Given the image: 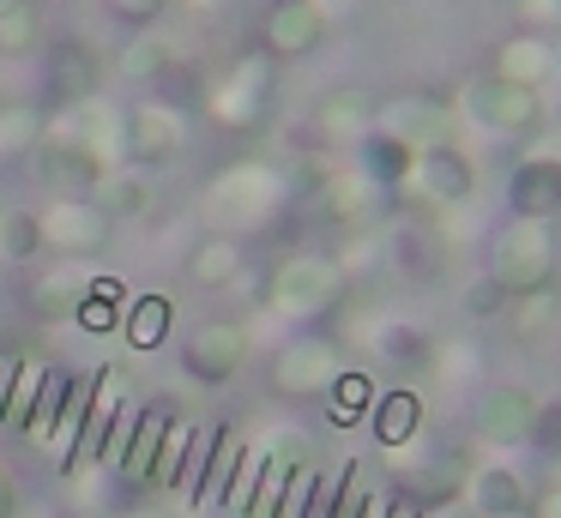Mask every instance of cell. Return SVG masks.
Masks as SVG:
<instances>
[{"mask_svg":"<svg viewBox=\"0 0 561 518\" xmlns=\"http://www.w3.org/2000/svg\"><path fill=\"white\" fill-rule=\"evenodd\" d=\"M483 277L507 301L531 296V289H549L556 284V229L537 223V217H513V223H501L495 241H489V272Z\"/></svg>","mask_w":561,"mask_h":518,"instance_id":"1","label":"cell"},{"mask_svg":"<svg viewBox=\"0 0 561 518\" xmlns=\"http://www.w3.org/2000/svg\"><path fill=\"white\" fill-rule=\"evenodd\" d=\"M339 301H344V265L327 260V253H290L266 277V308L278 320H320Z\"/></svg>","mask_w":561,"mask_h":518,"instance_id":"2","label":"cell"},{"mask_svg":"<svg viewBox=\"0 0 561 518\" xmlns=\"http://www.w3.org/2000/svg\"><path fill=\"white\" fill-rule=\"evenodd\" d=\"M459 108H465L471 127L501 133V139H525V133H537L543 115H549L537 84H513V79H501V72H477V79H465Z\"/></svg>","mask_w":561,"mask_h":518,"instance_id":"3","label":"cell"},{"mask_svg":"<svg viewBox=\"0 0 561 518\" xmlns=\"http://www.w3.org/2000/svg\"><path fill=\"white\" fill-rule=\"evenodd\" d=\"M284 199H290V175L272 163H230L206 187V211L224 217V223H248V229L272 223L284 211Z\"/></svg>","mask_w":561,"mask_h":518,"instance_id":"4","label":"cell"},{"mask_svg":"<svg viewBox=\"0 0 561 518\" xmlns=\"http://www.w3.org/2000/svg\"><path fill=\"white\" fill-rule=\"evenodd\" d=\"M206 103H211V115H218V127L260 133L266 115L278 108V60L272 55H242L230 72H224V84H211Z\"/></svg>","mask_w":561,"mask_h":518,"instance_id":"5","label":"cell"},{"mask_svg":"<svg viewBox=\"0 0 561 518\" xmlns=\"http://www.w3.org/2000/svg\"><path fill=\"white\" fill-rule=\"evenodd\" d=\"M344 368H351V361H344V344H339V337L302 332V337H290V344L272 349L266 385H272L278 398H327L332 380H339Z\"/></svg>","mask_w":561,"mask_h":518,"instance_id":"6","label":"cell"},{"mask_svg":"<svg viewBox=\"0 0 561 518\" xmlns=\"http://www.w3.org/2000/svg\"><path fill=\"white\" fill-rule=\"evenodd\" d=\"M43 55V108L67 115V108H85L91 96H103V60L85 36H49Z\"/></svg>","mask_w":561,"mask_h":518,"instance_id":"7","label":"cell"},{"mask_svg":"<svg viewBox=\"0 0 561 518\" xmlns=\"http://www.w3.org/2000/svg\"><path fill=\"white\" fill-rule=\"evenodd\" d=\"M134 416H139V404L127 398L122 373H98V380H91V404H85V428H79L73 470L79 464H115V452H122L127 434H134Z\"/></svg>","mask_w":561,"mask_h":518,"instance_id":"8","label":"cell"},{"mask_svg":"<svg viewBox=\"0 0 561 518\" xmlns=\"http://www.w3.org/2000/svg\"><path fill=\"white\" fill-rule=\"evenodd\" d=\"M98 175H103V157L91 151L67 120L49 115V133H43V145H37V181L55 199H85V193L98 187Z\"/></svg>","mask_w":561,"mask_h":518,"instance_id":"9","label":"cell"},{"mask_svg":"<svg viewBox=\"0 0 561 518\" xmlns=\"http://www.w3.org/2000/svg\"><path fill=\"white\" fill-rule=\"evenodd\" d=\"M187 151V115L170 103H139L127 108V169H146V175H158V169H175Z\"/></svg>","mask_w":561,"mask_h":518,"instance_id":"10","label":"cell"},{"mask_svg":"<svg viewBox=\"0 0 561 518\" xmlns=\"http://www.w3.org/2000/svg\"><path fill=\"white\" fill-rule=\"evenodd\" d=\"M242 361H248V325L236 320H206L182 344V373L199 385H230L242 373Z\"/></svg>","mask_w":561,"mask_h":518,"instance_id":"11","label":"cell"},{"mask_svg":"<svg viewBox=\"0 0 561 518\" xmlns=\"http://www.w3.org/2000/svg\"><path fill=\"white\" fill-rule=\"evenodd\" d=\"M375 127L392 133V139H404L411 151H428V145H447L453 139V108L440 103L435 91H399V96L380 103Z\"/></svg>","mask_w":561,"mask_h":518,"instance_id":"12","label":"cell"},{"mask_svg":"<svg viewBox=\"0 0 561 518\" xmlns=\"http://www.w3.org/2000/svg\"><path fill=\"white\" fill-rule=\"evenodd\" d=\"M37 223H43V248L67 253V260H98L115 235V223L91 199H55Z\"/></svg>","mask_w":561,"mask_h":518,"instance_id":"13","label":"cell"},{"mask_svg":"<svg viewBox=\"0 0 561 518\" xmlns=\"http://www.w3.org/2000/svg\"><path fill=\"white\" fill-rule=\"evenodd\" d=\"M260 43L272 60H302L327 43V7L320 0H272L260 19Z\"/></svg>","mask_w":561,"mask_h":518,"instance_id":"14","label":"cell"},{"mask_svg":"<svg viewBox=\"0 0 561 518\" xmlns=\"http://www.w3.org/2000/svg\"><path fill=\"white\" fill-rule=\"evenodd\" d=\"M531 416H537V398L525 392V385L501 380V385H483V398H477V410H471V428H477V440H489V446H525Z\"/></svg>","mask_w":561,"mask_h":518,"instance_id":"15","label":"cell"},{"mask_svg":"<svg viewBox=\"0 0 561 518\" xmlns=\"http://www.w3.org/2000/svg\"><path fill=\"white\" fill-rule=\"evenodd\" d=\"M170 422H175V410L163 404H139V416H134V434H127V446L115 452V476L122 482H158V464H163V440H170Z\"/></svg>","mask_w":561,"mask_h":518,"instance_id":"16","label":"cell"},{"mask_svg":"<svg viewBox=\"0 0 561 518\" xmlns=\"http://www.w3.org/2000/svg\"><path fill=\"white\" fill-rule=\"evenodd\" d=\"M507 211L556 223L561 217V157H519L507 175Z\"/></svg>","mask_w":561,"mask_h":518,"instance_id":"17","label":"cell"},{"mask_svg":"<svg viewBox=\"0 0 561 518\" xmlns=\"http://www.w3.org/2000/svg\"><path fill=\"white\" fill-rule=\"evenodd\" d=\"M416 187H423L428 205H465L477 193V163L459 151V145H428V151H416Z\"/></svg>","mask_w":561,"mask_h":518,"instance_id":"18","label":"cell"},{"mask_svg":"<svg viewBox=\"0 0 561 518\" xmlns=\"http://www.w3.org/2000/svg\"><path fill=\"white\" fill-rule=\"evenodd\" d=\"M375 115H380V96L368 91V84H332V91H320L314 96V133L320 139H363L368 127H375Z\"/></svg>","mask_w":561,"mask_h":518,"instance_id":"19","label":"cell"},{"mask_svg":"<svg viewBox=\"0 0 561 518\" xmlns=\"http://www.w3.org/2000/svg\"><path fill=\"white\" fill-rule=\"evenodd\" d=\"M465 500H471V518H531L537 500L531 488H525V476L513 464H483L471 470V482H465Z\"/></svg>","mask_w":561,"mask_h":518,"instance_id":"20","label":"cell"},{"mask_svg":"<svg viewBox=\"0 0 561 518\" xmlns=\"http://www.w3.org/2000/svg\"><path fill=\"white\" fill-rule=\"evenodd\" d=\"M356 175L380 193H399V187H411V175H416V151L404 139H392V133L368 127L363 139H356Z\"/></svg>","mask_w":561,"mask_h":518,"instance_id":"21","label":"cell"},{"mask_svg":"<svg viewBox=\"0 0 561 518\" xmlns=\"http://www.w3.org/2000/svg\"><path fill=\"white\" fill-rule=\"evenodd\" d=\"M85 199L98 205L110 223H127V217H146L151 205H158V187H151L146 169H127V163H122V169H103L98 187H91Z\"/></svg>","mask_w":561,"mask_h":518,"instance_id":"22","label":"cell"},{"mask_svg":"<svg viewBox=\"0 0 561 518\" xmlns=\"http://www.w3.org/2000/svg\"><path fill=\"white\" fill-rule=\"evenodd\" d=\"M387 253H392V272H404L411 284H435V277L447 272V241L428 223H399L387 241Z\"/></svg>","mask_w":561,"mask_h":518,"instance_id":"23","label":"cell"},{"mask_svg":"<svg viewBox=\"0 0 561 518\" xmlns=\"http://www.w3.org/2000/svg\"><path fill=\"white\" fill-rule=\"evenodd\" d=\"M242 265H248V253L236 235H206L187 253V284L194 289H230V284H242Z\"/></svg>","mask_w":561,"mask_h":518,"instance_id":"24","label":"cell"},{"mask_svg":"<svg viewBox=\"0 0 561 518\" xmlns=\"http://www.w3.org/2000/svg\"><path fill=\"white\" fill-rule=\"evenodd\" d=\"M368 428H375L380 446H411L416 428H423V398L411 385H392V392H375V410H368Z\"/></svg>","mask_w":561,"mask_h":518,"instance_id":"25","label":"cell"},{"mask_svg":"<svg viewBox=\"0 0 561 518\" xmlns=\"http://www.w3.org/2000/svg\"><path fill=\"white\" fill-rule=\"evenodd\" d=\"M170 325H175V301L158 296V289H151V296H134L122 308V337H127V349H139V356L158 349L163 337H170Z\"/></svg>","mask_w":561,"mask_h":518,"instance_id":"26","label":"cell"},{"mask_svg":"<svg viewBox=\"0 0 561 518\" xmlns=\"http://www.w3.org/2000/svg\"><path fill=\"white\" fill-rule=\"evenodd\" d=\"M465 482H471V464H465V452H440V458H428V464L411 476V500L423 506V513H428V506L440 513L447 500H459V494H465Z\"/></svg>","mask_w":561,"mask_h":518,"instance_id":"27","label":"cell"},{"mask_svg":"<svg viewBox=\"0 0 561 518\" xmlns=\"http://www.w3.org/2000/svg\"><path fill=\"white\" fill-rule=\"evenodd\" d=\"M375 349L387 356V368H399V373L435 368V337H428L423 325H411V320H387L375 332Z\"/></svg>","mask_w":561,"mask_h":518,"instance_id":"28","label":"cell"},{"mask_svg":"<svg viewBox=\"0 0 561 518\" xmlns=\"http://www.w3.org/2000/svg\"><path fill=\"white\" fill-rule=\"evenodd\" d=\"M495 72L513 79V84H543L549 72H556V48H549L543 36L519 31V36H507V43L495 48Z\"/></svg>","mask_w":561,"mask_h":518,"instance_id":"29","label":"cell"},{"mask_svg":"<svg viewBox=\"0 0 561 518\" xmlns=\"http://www.w3.org/2000/svg\"><path fill=\"white\" fill-rule=\"evenodd\" d=\"M175 55H182V48H175L170 36L158 31V24H139V31L127 36V48H122V60H115V67H122V79L151 84V79H158V72L175 60Z\"/></svg>","mask_w":561,"mask_h":518,"instance_id":"30","label":"cell"},{"mask_svg":"<svg viewBox=\"0 0 561 518\" xmlns=\"http://www.w3.org/2000/svg\"><path fill=\"white\" fill-rule=\"evenodd\" d=\"M43 48V0H0V55L31 60Z\"/></svg>","mask_w":561,"mask_h":518,"instance_id":"31","label":"cell"},{"mask_svg":"<svg viewBox=\"0 0 561 518\" xmlns=\"http://www.w3.org/2000/svg\"><path fill=\"white\" fill-rule=\"evenodd\" d=\"M151 96H158V103H170V108H182V115H194V103H206L211 84H206V72H199V60L175 55L170 67L151 79Z\"/></svg>","mask_w":561,"mask_h":518,"instance_id":"32","label":"cell"},{"mask_svg":"<svg viewBox=\"0 0 561 518\" xmlns=\"http://www.w3.org/2000/svg\"><path fill=\"white\" fill-rule=\"evenodd\" d=\"M67 392H73V373H67V368H49V373H43L37 398H31V416H25V428H19V434H25V440H37V446H49L55 422H61Z\"/></svg>","mask_w":561,"mask_h":518,"instance_id":"33","label":"cell"},{"mask_svg":"<svg viewBox=\"0 0 561 518\" xmlns=\"http://www.w3.org/2000/svg\"><path fill=\"white\" fill-rule=\"evenodd\" d=\"M368 410H375V380L356 373V368H344L339 380H332V392H327V422L356 428V422H368Z\"/></svg>","mask_w":561,"mask_h":518,"instance_id":"34","label":"cell"},{"mask_svg":"<svg viewBox=\"0 0 561 518\" xmlns=\"http://www.w3.org/2000/svg\"><path fill=\"white\" fill-rule=\"evenodd\" d=\"M122 308H127L122 284H110V277H98V284L85 289V301H79L73 325H79V332H122Z\"/></svg>","mask_w":561,"mask_h":518,"instance_id":"35","label":"cell"},{"mask_svg":"<svg viewBox=\"0 0 561 518\" xmlns=\"http://www.w3.org/2000/svg\"><path fill=\"white\" fill-rule=\"evenodd\" d=\"M43 133H49V108H37V103L0 108V151H37Z\"/></svg>","mask_w":561,"mask_h":518,"instance_id":"36","label":"cell"},{"mask_svg":"<svg viewBox=\"0 0 561 518\" xmlns=\"http://www.w3.org/2000/svg\"><path fill=\"white\" fill-rule=\"evenodd\" d=\"M507 313H513V332H519V337H543V332H556V325H561V289L556 284L531 289V296H519Z\"/></svg>","mask_w":561,"mask_h":518,"instance_id":"37","label":"cell"},{"mask_svg":"<svg viewBox=\"0 0 561 518\" xmlns=\"http://www.w3.org/2000/svg\"><path fill=\"white\" fill-rule=\"evenodd\" d=\"M85 289H91V277H73V272L43 277V284H37V313H43V320H73L79 301H85Z\"/></svg>","mask_w":561,"mask_h":518,"instance_id":"38","label":"cell"},{"mask_svg":"<svg viewBox=\"0 0 561 518\" xmlns=\"http://www.w3.org/2000/svg\"><path fill=\"white\" fill-rule=\"evenodd\" d=\"M37 253H43L37 211H7L0 217V260H37Z\"/></svg>","mask_w":561,"mask_h":518,"instance_id":"39","label":"cell"},{"mask_svg":"<svg viewBox=\"0 0 561 518\" xmlns=\"http://www.w3.org/2000/svg\"><path fill=\"white\" fill-rule=\"evenodd\" d=\"M525 446H531L543 464H561V392L537 398V416H531V434H525Z\"/></svg>","mask_w":561,"mask_h":518,"instance_id":"40","label":"cell"},{"mask_svg":"<svg viewBox=\"0 0 561 518\" xmlns=\"http://www.w3.org/2000/svg\"><path fill=\"white\" fill-rule=\"evenodd\" d=\"M327 500H332V482L320 470H302L290 500H284V518H327Z\"/></svg>","mask_w":561,"mask_h":518,"instance_id":"41","label":"cell"},{"mask_svg":"<svg viewBox=\"0 0 561 518\" xmlns=\"http://www.w3.org/2000/svg\"><path fill=\"white\" fill-rule=\"evenodd\" d=\"M368 506V488H363V470L344 464V476L332 482V500H327V518H363Z\"/></svg>","mask_w":561,"mask_h":518,"instance_id":"42","label":"cell"},{"mask_svg":"<svg viewBox=\"0 0 561 518\" xmlns=\"http://www.w3.org/2000/svg\"><path fill=\"white\" fill-rule=\"evenodd\" d=\"M507 308H513V301L501 296V289L489 284V277H477V284H465V296H459V313H465V320H501Z\"/></svg>","mask_w":561,"mask_h":518,"instance_id":"43","label":"cell"},{"mask_svg":"<svg viewBox=\"0 0 561 518\" xmlns=\"http://www.w3.org/2000/svg\"><path fill=\"white\" fill-rule=\"evenodd\" d=\"M163 7H170V0H110V12H115V19H134V24L163 19Z\"/></svg>","mask_w":561,"mask_h":518,"instance_id":"44","label":"cell"},{"mask_svg":"<svg viewBox=\"0 0 561 518\" xmlns=\"http://www.w3.org/2000/svg\"><path fill=\"white\" fill-rule=\"evenodd\" d=\"M0 518H25V488L7 464H0Z\"/></svg>","mask_w":561,"mask_h":518,"instance_id":"45","label":"cell"},{"mask_svg":"<svg viewBox=\"0 0 561 518\" xmlns=\"http://www.w3.org/2000/svg\"><path fill=\"white\" fill-rule=\"evenodd\" d=\"M19 368H25V356H19V349H0V422H7V404H13Z\"/></svg>","mask_w":561,"mask_h":518,"instance_id":"46","label":"cell"},{"mask_svg":"<svg viewBox=\"0 0 561 518\" xmlns=\"http://www.w3.org/2000/svg\"><path fill=\"white\" fill-rule=\"evenodd\" d=\"M537 513H543V518H561V464H556V482H549V500L537 506Z\"/></svg>","mask_w":561,"mask_h":518,"instance_id":"47","label":"cell"},{"mask_svg":"<svg viewBox=\"0 0 561 518\" xmlns=\"http://www.w3.org/2000/svg\"><path fill=\"white\" fill-rule=\"evenodd\" d=\"M525 12L531 19H561V0H525Z\"/></svg>","mask_w":561,"mask_h":518,"instance_id":"48","label":"cell"},{"mask_svg":"<svg viewBox=\"0 0 561 518\" xmlns=\"http://www.w3.org/2000/svg\"><path fill=\"white\" fill-rule=\"evenodd\" d=\"M187 7H194L199 19H211V12H218V0H187Z\"/></svg>","mask_w":561,"mask_h":518,"instance_id":"49","label":"cell"},{"mask_svg":"<svg viewBox=\"0 0 561 518\" xmlns=\"http://www.w3.org/2000/svg\"><path fill=\"white\" fill-rule=\"evenodd\" d=\"M556 72H561V43H556Z\"/></svg>","mask_w":561,"mask_h":518,"instance_id":"50","label":"cell"},{"mask_svg":"<svg viewBox=\"0 0 561 518\" xmlns=\"http://www.w3.org/2000/svg\"><path fill=\"white\" fill-rule=\"evenodd\" d=\"M122 518H151V513H122Z\"/></svg>","mask_w":561,"mask_h":518,"instance_id":"51","label":"cell"},{"mask_svg":"<svg viewBox=\"0 0 561 518\" xmlns=\"http://www.w3.org/2000/svg\"><path fill=\"white\" fill-rule=\"evenodd\" d=\"M556 120H561V103H556Z\"/></svg>","mask_w":561,"mask_h":518,"instance_id":"52","label":"cell"}]
</instances>
